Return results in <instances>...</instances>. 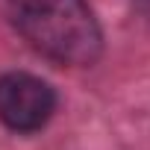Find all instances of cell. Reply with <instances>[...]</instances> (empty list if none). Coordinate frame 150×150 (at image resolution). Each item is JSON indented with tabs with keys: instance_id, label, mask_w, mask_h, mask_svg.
I'll return each instance as SVG.
<instances>
[{
	"instance_id": "obj_1",
	"label": "cell",
	"mask_w": 150,
	"mask_h": 150,
	"mask_svg": "<svg viewBox=\"0 0 150 150\" xmlns=\"http://www.w3.org/2000/svg\"><path fill=\"white\" fill-rule=\"evenodd\" d=\"M12 30L59 68H91L106 50L100 18L88 0H3Z\"/></svg>"
},
{
	"instance_id": "obj_2",
	"label": "cell",
	"mask_w": 150,
	"mask_h": 150,
	"mask_svg": "<svg viewBox=\"0 0 150 150\" xmlns=\"http://www.w3.org/2000/svg\"><path fill=\"white\" fill-rule=\"evenodd\" d=\"M59 112V91L33 71L0 74V124L15 135H35Z\"/></svg>"
},
{
	"instance_id": "obj_3",
	"label": "cell",
	"mask_w": 150,
	"mask_h": 150,
	"mask_svg": "<svg viewBox=\"0 0 150 150\" xmlns=\"http://www.w3.org/2000/svg\"><path fill=\"white\" fill-rule=\"evenodd\" d=\"M132 6H135V12L150 24V0H132Z\"/></svg>"
}]
</instances>
